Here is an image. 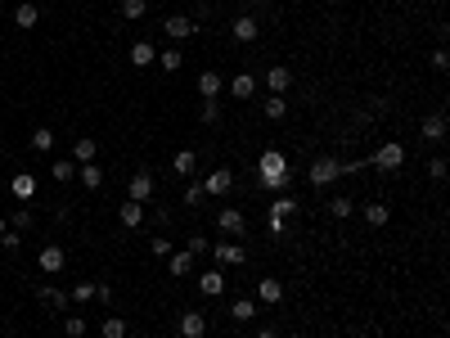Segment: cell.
Returning <instances> with one entry per match:
<instances>
[{
    "label": "cell",
    "mask_w": 450,
    "mask_h": 338,
    "mask_svg": "<svg viewBox=\"0 0 450 338\" xmlns=\"http://www.w3.org/2000/svg\"><path fill=\"white\" fill-rule=\"evenodd\" d=\"M257 185L261 190H275V194H284V190L293 185V172H289V158L279 149H266L257 158Z\"/></svg>",
    "instance_id": "cell-1"
},
{
    "label": "cell",
    "mask_w": 450,
    "mask_h": 338,
    "mask_svg": "<svg viewBox=\"0 0 450 338\" xmlns=\"http://www.w3.org/2000/svg\"><path fill=\"white\" fill-rule=\"evenodd\" d=\"M369 163H374L378 172H387V176H392V172H401V167H406V144L383 140V144L374 149V158H369Z\"/></svg>",
    "instance_id": "cell-2"
},
{
    "label": "cell",
    "mask_w": 450,
    "mask_h": 338,
    "mask_svg": "<svg viewBox=\"0 0 450 338\" xmlns=\"http://www.w3.org/2000/svg\"><path fill=\"white\" fill-rule=\"evenodd\" d=\"M306 176H311V185H315V190H324V185H333V181L343 176V163L324 153V158H315V163H311V172H306Z\"/></svg>",
    "instance_id": "cell-3"
},
{
    "label": "cell",
    "mask_w": 450,
    "mask_h": 338,
    "mask_svg": "<svg viewBox=\"0 0 450 338\" xmlns=\"http://www.w3.org/2000/svg\"><path fill=\"white\" fill-rule=\"evenodd\" d=\"M203 190H207V198H225L230 190H235V172H230V167H216V172H207Z\"/></svg>",
    "instance_id": "cell-4"
},
{
    "label": "cell",
    "mask_w": 450,
    "mask_h": 338,
    "mask_svg": "<svg viewBox=\"0 0 450 338\" xmlns=\"http://www.w3.org/2000/svg\"><path fill=\"white\" fill-rule=\"evenodd\" d=\"M153 190H158L153 172H131V181H127V194L135 198V203H149V198H153Z\"/></svg>",
    "instance_id": "cell-5"
},
{
    "label": "cell",
    "mask_w": 450,
    "mask_h": 338,
    "mask_svg": "<svg viewBox=\"0 0 450 338\" xmlns=\"http://www.w3.org/2000/svg\"><path fill=\"white\" fill-rule=\"evenodd\" d=\"M230 36H235L239 45H252V41H257V36H261V23L252 18V14H239V18L230 23Z\"/></svg>",
    "instance_id": "cell-6"
},
{
    "label": "cell",
    "mask_w": 450,
    "mask_h": 338,
    "mask_svg": "<svg viewBox=\"0 0 450 338\" xmlns=\"http://www.w3.org/2000/svg\"><path fill=\"white\" fill-rule=\"evenodd\" d=\"M64 262H68L64 244H45V248H41V257H36V266H41L45 275H59V271H64Z\"/></svg>",
    "instance_id": "cell-7"
},
{
    "label": "cell",
    "mask_w": 450,
    "mask_h": 338,
    "mask_svg": "<svg viewBox=\"0 0 450 338\" xmlns=\"http://www.w3.org/2000/svg\"><path fill=\"white\" fill-rule=\"evenodd\" d=\"M36 190H41V185H36V176H32V172H14L10 194L18 198V203H32V198H36Z\"/></svg>",
    "instance_id": "cell-8"
},
{
    "label": "cell",
    "mask_w": 450,
    "mask_h": 338,
    "mask_svg": "<svg viewBox=\"0 0 450 338\" xmlns=\"http://www.w3.org/2000/svg\"><path fill=\"white\" fill-rule=\"evenodd\" d=\"M216 226H221V235H243V230H248V217H243V207H221V217H216Z\"/></svg>",
    "instance_id": "cell-9"
},
{
    "label": "cell",
    "mask_w": 450,
    "mask_h": 338,
    "mask_svg": "<svg viewBox=\"0 0 450 338\" xmlns=\"http://www.w3.org/2000/svg\"><path fill=\"white\" fill-rule=\"evenodd\" d=\"M419 135H423L428 144H441V140H446V113H428L423 127H419Z\"/></svg>",
    "instance_id": "cell-10"
},
{
    "label": "cell",
    "mask_w": 450,
    "mask_h": 338,
    "mask_svg": "<svg viewBox=\"0 0 450 338\" xmlns=\"http://www.w3.org/2000/svg\"><path fill=\"white\" fill-rule=\"evenodd\" d=\"M212 257H216L221 266H243L248 248H243V244H212Z\"/></svg>",
    "instance_id": "cell-11"
},
{
    "label": "cell",
    "mask_w": 450,
    "mask_h": 338,
    "mask_svg": "<svg viewBox=\"0 0 450 338\" xmlns=\"http://www.w3.org/2000/svg\"><path fill=\"white\" fill-rule=\"evenodd\" d=\"M225 90H230L235 99H252V95H257V77H252V73H239V77L225 81Z\"/></svg>",
    "instance_id": "cell-12"
},
{
    "label": "cell",
    "mask_w": 450,
    "mask_h": 338,
    "mask_svg": "<svg viewBox=\"0 0 450 338\" xmlns=\"http://www.w3.org/2000/svg\"><path fill=\"white\" fill-rule=\"evenodd\" d=\"M203 334H207L203 311H181V338H203Z\"/></svg>",
    "instance_id": "cell-13"
},
{
    "label": "cell",
    "mask_w": 450,
    "mask_h": 338,
    "mask_svg": "<svg viewBox=\"0 0 450 338\" xmlns=\"http://www.w3.org/2000/svg\"><path fill=\"white\" fill-rule=\"evenodd\" d=\"M162 32L172 36V41H185V36H194L198 27H194V18H185V14H172V18L162 23Z\"/></svg>",
    "instance_id": "cell-14"
},
{
    "label": "cell",
    "mask_w": 450,
    "mask_h": 338,
    "mask_svg": "<svg viewBox=\"0 0 450 338\" xmlns=\"http://www.w3.org/2000/svg\"><path fill=\"white\" fill-rule=\"evenodd\" d=\"M221 90H225V77L212 73V68H203V73H198V95H203V99H216Z\"/></svg>",
    "instance_id": "cell-15"
},
{
    "label": "cell",
    "mask_w": 450,
    "mask_h": 338,
    "mask_svg": "<svg viewBox=\"0 0 450 338\" xmlns=\"http://www.w3.org/2000/svg\"><path fill=\"white\" fill-rule=\"evenodd\" d=\"M118 221H122L127 230H140V226H144V203H135V198H127V203L118 207Z\"/></svg>",
    "instance_id": "cell-16"
},
{
    "label": "cell",
    "mask_w": 450,
    "mask_h": 338,
    "mask_svg": "<svg viewBox=\"0 0 450 338\" xmlns=\"http://www.w3.org/2000/svg\"><path fill=\"white\" fill-rule=\"evenodd\" d=\"M266 86H270V95H284V90L293 86V73L284 64H275V68H266Z\"/></svg>",
    "instance_id": "cell-17"
},
{
    "label": "cell",
    "mask_w": 450,
    "mask_h": 338,
    "mask_svg": "<svg viewBox=\"0 0 450 338\" xmlns=\"http://www.w3.org/2000/svg\"><path fill=\"white\" fill-rule=\"evenodd\" d=\"M198 294H203V298H221L225 294V275L221 271H203V275H198Z\"/></svg>",
    "instance_id": "cell-18"
},
{
    "label": "cell",
    "mask_w": 450,
    "mask_h": 338,
    "mask_svg": "<svg viewBox=\"0 0 450 338\" xmlns=\"http://www.w3.org/2000/svg\"><path fill=\"white\" fill-rule=\"evenodd\" d=\"M257 302L279 307V302H284V284H279V280H257Z\"/></svg>",
    "instance_id": "cell-19"
},
{
    "label": "cell",
    "mask_w": 450,
    "mask_h": 338,
    "mask_svg": "<svg viewBox=\"0 0 450 338\" xmlns=\"http://www.w3.org/2000/svg\"><path fill=\"white\" fill-rule=\"evenodd\" d=\"M95 153H99V144L90 140V135H77V144H72V163L81 167V163H95Z\"/></svg>",
    "instance_id": "cell-20"
},
{
    "label": "cell",
    "mask_w": 450,
    "mask_h": 338,
    "mask_svg": "<svg viewBox=\"0 0 450 338\" xmlns=\"http://www.w3.org/2000/svg\"><path fill=\"white\" fill-rule=\"evenodd\" d=\"M36 298H41L45 307H59V311H68V302H72V298H68L64 289H54V284H41V289H36Z\"/></svg>",
    "instance_id": "cell-21"
},
{
    "label": "cell",
    "mask_w": 450,
    "mask_h": 338,
    "mask_svg": "<svg viewBox=\"0 0 450 338\" xmlns=\"http://www.w3.org/2000/svg\"><path fill=\"white\" fill-rule=\"evenodd\" d=\"M172 172H176V176H194V172H198V153H194V149H181V153L172 158Z\"/></svg>",
    "instance_id": "cell-22"
},
{
    "label": "cell",
    "mask_w": 450,
    "mask_h": 338,
    "mask_svg": "<svg viewBox=\"0 0 450 338\" xmlns=\"http://www.w3.org/2000/svg\"><path fill=\"white\" fill-rule=\"evenodd\" d=\"M131 64H135V68H149V64H158V50H153L149 41H135V45H131Z\"/></svg>",
    "instance_id": "cell-23"
},
{
    "label": "cell",
    "mask_w": 450,
    "mask_h": 338,
    "mask_svg": "<svg viewBox=\"0 0 450 338\" xmlns=\"http://www.w3.org/2000/svg\"><path fill=\"white\" fill-rule=\"evenodd\" d=\"M50 176L59 181V185H68V181H77V163H72V158H54V163H50Z\"/></svg>",
    "instance_id": "cell-24"
},
{
    "label": "cell",
    "mask_w": 450,
    "mask_h": 338,
    "mask_svg": "<svg viewBox=\"0 0 450 338\" xmlns=\"http://www.w3.org/2000/svg\"><path fill=\"white\" fill-rule=\"evenodd\" d=\"M77 181H81L86 190H99L104 185V172H99V163H81L77 167Z\"/></svg>",
    "instance_id": "cell-25"
},
{
    "label": "cell",
    "mask_w": 450,
    "mask_h": 338,
    "mask_svg": "<svg viewBox=\"0 0 450 338\" xmlns=\"http://www.w3.org/2000/svg\"><path fill=\"white\" fill-rule=\"evenodd\" d=\"M230 316H235L239 325H248V320L257 316V302H252V298H235V302H230Z\"/></svg>",
    "instance_id": "cell-26"
},
{
    "label": "cell",
    "mask_w": 450,
    "mask_h": 338,
    "mask_svg": "<svg viewBox=\"0 0 450 338\" xmlns=\"http://www.w3.org/2000/svg\"><path fill=\"white\" fill-rule=\"evenodd\" d=\"M14 23H18V27H36V23H41V10H36L32 0H23L18 10H14Z\"/></svg>",
    "instance_id": "cell-27"
},
{
    "label": "cell",
    "mask_w": 450,
    "mask_h": 338,
    "mask_svg": "<svg viewBox=\"0 0 450 338\" xmlns=\"http://www.w3.org/2000/svg\"><path fill=\"white\" fill-rule=\"evenodd\" d=\"M365 221H369V226H387V221H392V207L387 203H365Z\"/></svg>",
    "instance_id": "cell-28"
},
{
    "label": "cell",
    "mask_w": 450,
    "mask_h": 338,
    "mask_svg": "<svg viewBox=\"0 0 450 338\" xmlns=\"http://www.w3.org/2000/svg\"><path fill=\"white\" fill-rule=\"evenodd\" d=\"M352 212H356V203H352V198H347V194L329 198V217H333V221H347V217H352Z\"/></svg>",
    "instance_id": "cell-29"
},
{
    "label": "cell",
    "mask_w": 450,
    "mask_h": 338,
    "mask_svg": "<svg viewBox=\"0 0 450 338\" xmlns=\"http://www.w3.org/2000/svg\"><path fill=\"white\" fill-rule=\"evenodd\" d=\"M158 68H162V73H181V68H185V55L172 45V50H162V55H158Z\"/></svg>",
    "instance_id": "cell-30"
},
{
    "label": "cell",
    "mask_w": 450,
    "mask_h": 338,
    "mask_svg": "<svg viewBox=\"0 0 450 338\" xmlns=\"http://www.w3.org/2000/svg\"><path fill=\"white\" fill-rule=\"evenodd\" d=\"M261 113H266L270 122H279V118H284V113H289V99H284V95H270L266 104H261Z\"/></svg>",
    "instance_id": "cell-31"
},
{
    "label": "cell",
    "mask_w": 450,
    "mask_h": 338,
    "mask_svg": "<svg viewBox=\"0 0 450 338\" xmlns=\"http://www.w3.org/2000/svg\"><path fill=\"white\" fill-rule=\"evenodd\" d=\"M198 122H203V127H216V122H221V99H203V109H198Z\"/></svg>",
    "instance_id": "cell-32"
},
{
    "label": "cell",
    "mask_w": 450,
    "mask_h": 338,
    "mask_svg": "<svg viewBox=\"0 0 450 338\" xmlns=\"http://www.w3.org/2000/svg\"><path fill=\"white\" fill-rule=\"evenodd\" d=\"M167 262H172V275H189L194 271V257H189V252H167Z\"/></svg>",
    "instance_id": "cell-33"
},
{
    "label": "cell",
    "mask_w": 450,
    "mask_h": 338,
    "mask_svg": "<svg viewBox=\"0 0 450 338\" xmlns=\"http://www.w3.org/2000/svg\"><path fill=\"white\" fill-rule=\"evenodd\" d=\"M149 14V0H122V18H131V23H140Z\"/></svg>",
    "instance_id": "cell-34"
},
{
    "label": "cell",
    "mask_w": 450,
    "mask_h": 338,
    "mask_svg": "<svg viewBox=\"0 0 450 338\" xmlns=\"http://www.w3.org/2000/svg\"><path fill=\"white\" fill-rule=\"evenodd\" d=\"M99 334H104V338H127V320H122V316H108L104 325H99Z\"/></svg>",
    "instance_id": "cell-35"
},
{
    "label": "cell",
    "mask_w": 450,
    "mask_h": 338,
    "mask_svg": "<svg viewBox=\"0 0 450 338\" xmlns=\"http://www.w3.org/2000/svg\"><path fill=\"white\" fill-rule=\"evenodd\" d=\"M270 212H279V217H293V212H297V198H293V194H275Z\"/></svg>",
    "instance_id": "cell-36"
},
{
    "label": "cell",
    "mask_w": 450,
    "mask_h": 338,
    "mask_svg": "<svg viewBox=\"0 0 450 338\" xmlns=\"http://www.w3.org/2000/svg\"><path fill=\"white\" fill-rule=\"evenodd\" d=\"M185 252H189V257H203V252H212V244H207V235H189V239H185Z\"/></svg>",
    "instance_id": "cell-37"
},
{
    "label": "cell",
    "mask_w": 450,
    "mask_h": 338,
    "mask_svg": "<svg viewBox=\"0 0 450 338\" xmlns=\"http://www.w3.org/2000/svg\"><path fill=\"white\" fill-rule=\"evenodd\" d=\"M32 149H54V131H50V127H36V131H32Z\"/></svg>",
    "instance_id": "cell-38"
},
{
    "label": "cell",
    "mask_w": 450,
    "mask_h": 338,
    "mask_svg": "<svg viewBox=\"0 0 450 338\" xmlns=\"http://www.w3.org/2000/svg\"><path fill=\"white\" fill-rule=\"evenodd\" d=\"M185 203H189V207L207 203V190H203V181H189V190H185Z\"/></svg>",
    "instance_id": "cell-39"
},
{
    "label": "cell",
    "mask_w": 450,
    "mask_h": 338,
    "mask_svg": "<svg viewBox=\"0 0 450 338\" xmlns=\"http://www.w3.org/2000/svg\"><path fill=\"white\" fill-rule=\"evenodd\" d=\"M266 230L284 239V235H289V217H279V212H266Z\"/></svg>",
    "instance_id": "cell-40"
},
{
    "label": "cell",
    "mask_w": 450,
    "mask_h": 338,
    "mask_svg": "<svg viewBox=\"0 0 450 338\" xmlns=\"http://www.w3.org/2000/svg\"><path fill=\"white\" fill-rule=\"evenodd\" d=\"M64 334L68 338H86V320H81V316H64Z\"/></svg>",
    "instance_id": "cell-41"
},
{
    "label": "cell",
    "mask_w": 450,
    "mask_h": 338,
    "mask_svg": "<svg viewBox=\"0 0 450 338\" xmlns=\"http://www.w3.org/2000/svg\"><path fill=\"white\" fill-rule=\"evenodd\" d=\"M27 226H32V212H27V207H14V217H10V230H18V235H23Z\"/></svg>",
    "instance_id": "cell-42"
},
{
    "label": "cell",
    "mask_w": 450,
    "mask_h": 338,
    "mask_svg": "<svg viewBox=\"0 0 450 338\" xmlns=\"http://www.w3.org/2000/svg\"><path fill=\"white\" fill-rule=\"evenodd\" d=\"M423 172H428L432 181H446V158H441V153H437V158H428V167H423Z\"/></svg>",
    "instance_id": "cell-43"
},
{
    "label": "cell",
    "mask_w": 450,
    "mask_h": 338,
    "mask_svg": "<svg viewBox=\"0 0 450 338\" xmlns=\"http://www.w3.org/2000/svg\"><path fill=\"white\" fill-rule=\"evenodd\" d=\"M149 252H153V257H167V252H172V239H167V235H153V239H149Z\"/></svg>",
    "instance_id": "cell-44"
},
{
    "label": "cell",
    "mask_w": 450,
    "mask_h": 338,
    "mask_svg": "<svg viewBox=\"0 0 450 338\" xmlns=\"http://www.w3.org/2000/svg\"><path fill=\"white\" fill-rule=\"evenodd\" d=\"M68 298H72V302H90V298H95V284H90V280H86V284H77Z\"/></svg>",
    "instance_id": "cell-45"
},
{
    "label": "cell",
    "mask_w": 450,
    "mask_h": 338,
    "mask_svg": "<svg viewBox=\"0 0 450 338\" xmlns=\"http://www.w3.org/2000/svg\"><path fill=\"white\" fill-rule=\"evenodd\" d=\"M18 244H23V235H18V230H5V235H0V248H5V252H14Z\"/></svg>",
    "instance_id": "cell-46"
},
{
    "label": "cell",
    "mask_w": 450,
    "mask_h": 338,
    "mask_svg": "<svg viewBox=\"0 0 450 338\" xmlns=\"http://www.w3.org/2000/svg\"><path fill=\"white\" fill-rule=\"evenodd\" d=\"M428 64H432V73H446V68H450L446 50H432V55H428Z\"/></svg>",
    "instance_id": "cell-47"
},
{
    "label": "cell",
    "mask_w": 450,
    "mask_h": 338,
    "mask_svg": "<svg viewBox=\"0 0 450 338\" xmlns=\"http://www.w3.org/2000/svg\"><path fill=\"white\" fill-rule=\"evenodd\" d=\"M95 298L99 302H113V284H95Z\"/></svg>",
    "instance_id": "cell-48"
},
{
    "label": "cell",
    "mask_w": 450,
    "mask_h": 338,
    "mask_svg": "<svg viewBox=\"0 0 450 338\" xmlns=\"http://www.w3.org/2000/svg\"><path fill=\"white\" fill-rule=\"evenodd\" d=\"M257 338H279V329H270V325H266V329H257Z\"/></svg>",
    "instance_id": "cell-49"
},
{
    "label": "cell",
    "mask_w": 450,
    "mask_h": 338,
    "mask_svg": "<svg viewBox=\"0 0 450 338\" xmlns=\"http://www.w3.org/2000/svg\"><path fill=\"white\" fill-rule=\"evenodd\" d=\"M5 230H10V221H5V217H0V235H5Z\"/></svg>",
    "instance_id": "cell-50"
},
{
    "label": "cell",
    "mask_w": 450,
    "mask_h": 338,
    "mask_svg": "<svg viewBox=\"0 0 450 338\" xmlns=\"http://www.w3.org/2000/svg\"><path fill=\"white\" fill-rule=\"evenodd\" d=\"M289 338H306V334H289Z\"/></svg>",
    "instance_id": "cell-51"
},
{
    "label": "cell",
    "mask_w": 450,
    "mask_h": 338,
    "mask_svg": "<svg viewBox=\"0 0 450 338\" xmlns=\"http://www.w3.org/2000/svg\"><path fill=\"white\" fill-rule=\"evenodd\" d=\"M14 338H18V334H14Z\"/></svg>",
    "instance_id": "cell-52"
}]
</instances>
